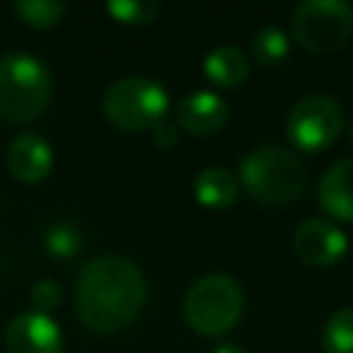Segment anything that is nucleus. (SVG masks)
Listing matches in <instances>:
<instances>
[{
	"instance_id": "obj_22",
	"label": "nucleus",
	"mask_w": 353,
	"mask_h": 353,
	"mask_svg": "<svg viewBox=\"0 0 353 353\" xmlns=\"http://www.w3.org/2000/svg\"><path fill=\"white\" fill-rule=\"evenodd\" d=\"M212 353H245L240 345H232V342H226V345H218Z\"/></svg>"
},
{
	"instance_id": "obj_19",
	"label": "nucleus",
	"mask_w": 353,
	"mask_h": 353,
	"mask_svg": "<svg viewBox=\"0 0 353 353\" xmlns=\"http://www.w3.org/2000/svg\"><path fill=\"white\" fill-rule=\"evenodd\" d=\"M105 8L116 22L132 25V28L135 25H149L160 14V6L152 3V0H110Z\"/></svg>"
},
{
	"instance_id": "obj_4",
	"label": "nucleus",
	"mask_w": 353,
	"mask_h": 353,
	"mask_svg": "<svg viewBox=\"0 0 353 353\" xmlns=\"http://www.w3.org/2000/svg\"><path fill=\"white\" fill-rule=\"evenodd\" d=\"M105 119L121 132H141L152 130L165 121L168 113V94L165 88L143 74H127L108 85L102 97Z\"/></svg>"
},
{
	"instance_id": "obj_5",
	"label": "nucleus",
	"mask_w": 353,
	"mask_h": 353,
	"mask_svg": "<svg viewBox=\"0 0 353 353\" xmlns=\"http://www.w3.org/2000/svg\"><path fill=\"white\" fill-rule=\"evenodd\" d=\"M182 312L199 336H221L232 331L243 314V290L226 273H207L185 292Z\"/></svg>"
},
{
	"instance_id": "obj_11",
	"label": "nucleus",
	"mask_w": 353,
	"mask_h": 353,
	"mask_svg": "<svg viewBox=\"0 0 353 353\" xmlns=\"http://www.w3.org/2000/svg\"><path fill=\"white\" fill-rule=\"evenodd\" d=\"M174 116H176V130L204 138V135H215L229 121V105L215 91H196L176 105Z\"/></svg>"
},
{
	"instance_id": "obj_17",
	"label": "nucleus",
	"mask_w": 353,
	"mask_h": 353,
	"mask_svg": "<svg viewBox=\"0 0 353 353\" xmlns=\"http://www.w3.org/2000/svg\"><path fill=\"white\" fill-rule=\"evenodd\" d=\"M44 248H47V254L55 256V259H72V256H77L80 248H83V232H80L77 223H72L69 218L55 221V223L47 229V234H44Z\"/></svg>"
},
{
	"instance_id": "obj_2",
	"label": "nucleus",
	"mask_w": 353,
	"mask_h": 353,
	"mask_svg": "<svg viewBox=\"0 0 353 353\" xmlns=\"http://www.w3.org/2000/svg\"><path fill=\"white\" fill-rule=\"evenodd\" d=\"M240 182L259 204L281 207L292 204L303 193L306 165L295 152L284 146H259L243 157Z\"/></svg>"
},
{
	"instance_id": "obj_1",
	"label": "nucleus",
	"mask_w": 353,
	"mask_h": 353,
	"mask_svg": "<svg viewBox=\"0 0 353 353\" xmlns=\"http://www.w3.org/2000/svg\"><path fill=\"white\" fill-rule=\"evenodd\" d=\"M146 303L143 270L119 254L88 259L74 281V309L91 334L124 331Z\"/></svg>"
},
{
	"instance_id": "obj_7",
	"label": "nucleus",
	"mask_w": 353,
	"mask_h": 353,
	"mask_svg": "<svg viewBox=\"0 0 353 353\" xmlns=\"http://www.w3.org/2000/svg\"><path fill=\"white\" fill-rule=\"evenodd\" d=\"M342 108L328 94H306L287 113V135L298 152L314 154L342 135Z\"/></svg>"
},
{
	"instance_id": "obj_15",
	"label": "nucleus",
	"mask_w": 353,
	"mask_h": 353,
	"mask_svg": "<svg viewBox=\"0 0 353 353\" xmlns=\"http://www.w3.org/2000/svg\"><path fill=\"white\" fill-rule=\"evenodd\" d=\"M325 353H353V306L336 309L320 334Z\"/></svg>"
},
{
	"instance_id": "obj_12",
	"label": "nucleus",
	"mask_w": 353,
	"mask_h": 353,
	"mask_svg": "<svg viewBox=\"0 0 353 353\" xmlns=\"http://www.w3.org/2000/svg\"><path fill=\"white\" fill-rule=\"evenodd\" d=\"M320 207L345 223H353V157L334 163L317 185Z\"/></svg>"
},
{
	"instance_id": "obj_13",
	"label": "nucleus",
	"mask_w": 353,
	"mask_h": 353,
	"mask_svg": "<svg viewBox=\"0 0 353 353\" xmlns=\"http://www.w3.org/2000/svg\"><path fill=\"white\" fill-rule=\"evenodd\" d=\"M201 72L218 88H240L248 80L251 63H248L243 50H237L232 44H221V47H215L204 55Z\"/></svg>"
},
{
	"instance_id": "obj_23",
	"label": "nucleus",
	"mask_w": 353,
	"mask_h": 353,
	"mask_svg": "<svg viewBox=\"0 0 353 353\" xmlns=\"http://www.w3.org/2000/svg\"><path fill=\"white\" fill-rule=\"evenodd\" d=\"M347 138H350V143H353V121H350V130H347Z\"/></svg>"
},
{
	"instance_id": "obj_9",
	"label": "nucleus",
	"mask_w": 353,
	"mask_h": 353,
	"mask_svg": "<svg viewBox=\"0 0 353 353\" xmlns=\"http://www.w3.org/2000/svg\"><path fill=\"white\" fill-rule=\"evenodd\" d=\"M6 353H63V336L50 314L19 312L6 325Z\"/></svg>"
},
{
	"instance_id": "obj_6",
	"label": "nucleus",
	"mask_w": 353,
	"mask_h": 353,
	"mask_svg": "<svg viewBox=\"0 0 353 353\" xmlns=\"http://www.w3.org/2000/svg\"><path fill=\"white\" fill-rule=\"evenodd\" d=\"M290 30L306 52H336L353 36V6L345 0H306L292 8Z\"/></svg>"
},
{
	"instance_id": "obj_20",
	"label": "nucleus",
	"mask_w": 353,
	"mask_h": 353,
	"mask_svg": "<svg viewBox=\"0 0 353 353\" xmlns=\"http://www.w3.org/2000/svg\"><path fill=\"white\" fill-rule=\"evenodd\" d=\"M61 298H63L61 295V287L52 279H39L30 287V303L36 306L39 314H50L52 309H58L61 306Z\"/></svg>"
},
{
	"instance_id": "obj_16",
	"label": "nucleus",
	"mask_w": 353,
	"mask_h": 353,
	"mask_svg": "<svg viewBox=\"0 0 353 353\" xmlns=\"http://www.w3.org/2000/svg\"><path fill=\"white\" fill-rule=\"evenodd\" d=\"M251 52H254V61L259 66H279L290 52V39H287V33L281 28L268 25V28L254 33Z\"/></svg>"
},
{
	"instance_id": "obj_8",
	"label": "nucleus",
	"mask_w": 353,
	"mask_h": 353,
	"mask_svg": "<svg viewBox=\"0 0 353 353\" xmlns=\"http://www.w3.org/2000/svg\"><path fill=\"white\" fill-rule=\"evenodd\" d=\"M292 248H295V254H298V259L303 265H309V268H331L345 256L347 237L331 221L306 218L292 234Z\"/></svg>"
},
{
	"instance_id": "obj_10",
	"label": "nucleus",
	"mask_w": 353,
	"mask_h": 353,
	"mask_svg": "<svg viewBox=\"0 0 353 353\" xmlns=\"http://www.w3.org/2000/svg\"><path fill=\"white\" fill-rule=\"evenodd\" d=\"M52 160H55L52 146L36 132H19L6 152V165L11 176L25 185H36L47 179V174L52 171Z\"/></svg>"
},
{
	"instance_id": "obj_3",
	"label": "nucleus",
	"mask_w": 353,
	"mask_h": 353,
	"mask_svg": "<svg viewBox=\"0 0 353 353\" xmlns=\"http://www.w3.org/2000/svg\"><path fill=\"white\" fill-rule=\"evenodd\" d=\"M52 99V80L47 66L28 52H8L0 58V116L14 124L39 119Z\"/></svg>"
},
{
	"instance_id": "obj_14",
	"label": "nucleus",
	"mask_w": 353,
	"mask_h": 353,
	"mask_svg": "<svg viewBox=\"0 0 353 353\" xmlns=\"http://www.w3.org/2000/svg\"><path fill=\"white\" fill-rule=\"evenodd\" d=\"M193 196L201 207L223 210L237 201V179L223 165H207L193 179Z\"/></svg>"
},
{
	"instance_id": "obj_18",
	"label": "nucleus",
	"mask_w": 353,
	"mask_h": 353,
	"mask_svg": "<svg viewBox=\"0 0 353 353\" xmlns=\"http://www.w3.org/2000/svg\"><path fill=\"white\" fill-rule=\"evenodd\" d=\"M14 11H17V17L28 28L47 30V28H55L63 19L66 3H55V0H19V3H14Z\"/></svg>"
},
{
	"instance_id": "obj_21",
	"label": "nucleus",
	"mask_w": 353,
	"mask_h": 353,
	"mask_svg": "<svg viewBox=\"0 0 353 353\" xmlns=\"http://www.w3.org/2000/svg\"><path fill=\"white\" fill-rule=\"evenodd\" d=\"M152 135H154V143L157 146H174L176 143V138H179V132H176V124H168V121H160L157 127H152Z\"/></svg>"
}]
</instances>
